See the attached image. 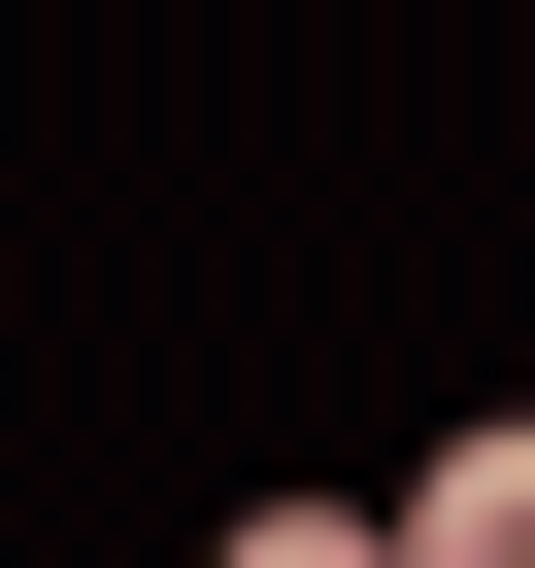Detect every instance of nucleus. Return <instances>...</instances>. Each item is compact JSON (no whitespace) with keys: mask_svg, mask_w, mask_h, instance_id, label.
<instances>
[{"mask_svg":"<svg viewBox=\"0 0 535 568\" xmlns=\"http://www.w3.org/2000/svg\"><path fill=\"white\" fill-rule=\"evenodd\" d=\"M402 568H535V402H502V435H435V501H402Z\"/></svg>","mask_w":535,"mask_h":568,"instance_id":"f257e3e1","label":"nucleus"},{"mask_svg":"<svg viewBox=\"0 0 535 568\" xmlns=\"http://www.w3.org/2000/svg\"><path fill=\"white\" fill-rule=\"evenodd\" d=\"M234 568H402V535H335V501H268V535H234Z\"/></svg>","mask_w":535,"mask_h":568,"instance_id":"f03ea898","label":"nucleus"}]
</instances>
